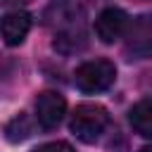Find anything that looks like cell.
I'll return each instance as SVG.
<instances>
[{
    "label": "cell",
    "instance_id": "cell-6",
    "mask_svg": "<svg viewBox=\"0 0 152 152\" xmlns=\"http://www.w3.org/2000/svg\"><path fill=\"white\" fill-rule=\"evenodd\" d=\"M31 31V14L28 12H10L0 21V33L7 45H21Z\"/></svg>",
    "mask_w": 152,
    "mask_h": 152
},
{
    "label": "cell",
    "instance_id": "cell-7",
    "mask_svg": "<svg viewBox=\"0 0 152 152\" xmlns=\"http://www.w3.org/2000/svg\"><path fill=\"white\" fill-rule=\"evenodd\" d=\"M131 40H128V55H133L135 59H142L150 55V17H140L133 26L128 24L126 33Z\"/></svg>",
    "mask_w": 152,
    "mask_h": 152
},
{
    "label": "cell",
    "instance_id": "cell-9",
    "mask_svg": "<svg viewBox=\"0 0 152 152\" xmlns=\"http://www.w3.org/2000/svg\"><path fill=\"white\" fill-rule=\"evenodd\" d=\"M33 133V121L26 114H17L5 124V138L10 142H24Z\"/></svg>",
    "mask_w": 152,
    "mask_h": 152
},
{
    "label": "cell",
    "instance_id": "cell-10",
    "mask_svg": "<svg viewBox=\"0 0 152 152\" xmlns=\"http://www.w3.org/2000/svg\"><path fill=\"white\" fill-rule=\"evenodd\" d=\"M31 152H76L66 140H52V142H43L38 147H33Z\"/></svg>",
    "mask_w": 152,
    "mask_h": 152
},
{
    "label": "cell",
    "instance_id": "cell-12",
    "mask_svg": "<svg viewBox=\"0 0 152 152\" xmlns=\"http://www.w3.org/2000/svg\"><path fill=\"white\" fill-rule=\"evenodd\" d=\"M140 152H152V150H150V147H147V145H145V147H142V150H140Z\"/></svg>",
    "mask_w": 152,
    "mask_h": 152
},
{
    "label": "cell",
    "instance_id": "cell-3",
    "mask_svg": "<svg viewBox=\"0 0 152 152\" xmlns=\"http://www.w3.org/2000/svg\"><path fill=\"white\" fill-rule=\"evenodd\" d=\"M116 81V66L109 59H93V62H83L76 74H74V83L81 93L95 95L107 90L112 83Z\"/></svg>",
    "mask_w": 152,
    "mask_h": 152
},
{
    "label": "cell",
    "instance_id": "cell-2",
    "mask_svg": "<svg viewBox=\"0 0 152 152\" xmlns=\"http://www.w3.org/2000/svg\"><path fill=\"white\" fill-rule=\"evenodd\" d=\"M107 126H109V112L97 102H81L69 119L71 133L81 142H88V145L95 142L104 133Z\"/></svg>",
    "mask_w": 152,
    "mask_h": 152
},
{
    "label": "cell",
    "instance_id": "cell-11",
    "mask_svg": "<svg viewBox=\"0 0 152 152\" xmlns=\"http://www.w3.org/2000/svg\"><path fill=\"white\" fill-rule=\"evenodd\" d=\"M26 2H31V0H0V5H5V7H19Z\"/></svg>",
    "mask_w": 152,
    "mask_h": 152
},
{
    "label": "cell",
    "instance_id": "cell-1",
    "mask_svg": "<svg viewBox=\"0 0 152 152\" xmlns=\"http://www.w3.org/2000/svg\"><path fill=\"white\" fill-rule=\"evenodd\" d=\"M43 19L55 31L52 48L57 52L71 55L86 48V12L76 0H52Z\"/></svg>",
    "mask_w": 152,
    "mask_h": 152
},
{
    "label": "cell",
    "instance_id": "cell-8",
    "mask_svg": "<svg viewBox=\"0 0 152 152\" xmlns=\"http://www.w3.org/2000/svg\"><path fill=\"white\" fill-rule=\"evenodd\" d=\"M128 119H131V126L135 133H140L142 138H150L152 135V100L145 97L138 104H133Z\"/></svg>",
    "mask_w": 152,
    "mask_h": 152
},
{
    "label": "cell",
    "instance_id": "cell-5",
    "mask_svg": "<svg viewBox=\"0 0 152 152\" xmlns=\"http://www.w3.org/2000/svg\"><path fill=\"white\" fill-rule=\"evenodd\" d=\"M128 24H131V19L121 7H107L95 19V36L102 43H114L126 33Z\"/></svg>",
    "mask_w": 152,
    "mask_h": 152
},
{
    "label": "cell",
    "instance_id": "cell-4",
    "mask_svg": "<svg viewBox=\"0 0 152 152\" xmlns=\"http://www.w3.org/2000/svg\"><path fill=\"white\" fill-rule=\"evenodd\" d=\"M66 114V100L55 93V90H45L36 97V119L45 131H52L62 124Z\"/></svg>",
    "mask_w": 152,
    "mask_h": 152
}]
</instances>
